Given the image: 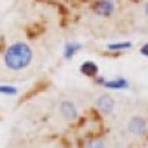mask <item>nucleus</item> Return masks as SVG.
<instances>
[{
	"mask_svg": "<svg viewBox=\"0 0 148 148\" xmlns=\"http://www.w3.org/2000/svg\"><path fill=\"white\" fill-rule=\"evenodd\" d=\"M34 58H36L34 47L28 42L16 40L5 49L2 56V64L10 73H21L30 68V65L34 62Z\"/></svg>",
	"mask_w": 148,
	"mask_h": 148,
	"instance_id": "1",
	"label": "nucleus"
},
{
	"mask_svg": "<svg viewBox=\"0 0 148 148\" xmlns=\"http://www.w3.org/2000/svg\"><path fill=\"white\" fill-rule=\"evenodd\" d=\"M53 116L61 125H65V126L73 125V123H76L82 116L80 104L76 101V98H73L71 95H62L55 102Z\"/></svg>",
	"mask_w": 148,
	"mask_h": 148,
	"instance_id": "2",
	"label": "nucleus"
},
{
	"mask_svg": "<svg viewBox=\"0 0 148 148\" xmlns=\"http://www.w3.org/2000/svg\"><path fill=\"white\" fill-rule=\"evenodd\" d=\"M126 132L132 138H136V139L144 138L148 133V120L139 114L132 116L126 123Z\"/></svg>",
	"mask_w": 148,
	"mask_h": 148,
	"instance_id": "3",
	"label": "nucleus"
},
{
	"mask_svg": "<svg viewBox=\"0 0 148 148\" xmlns=\"http://www.w3.org/2000/svg\"><path fill=\"white\" fill-rule=\"evenodd\" d=\"M93 107L102 116H111L116 110V99L110 93H99L93 99Z\"/></svg>",
	"mask_w": 148,
	"mask_h": 148,
	"instance_id": "4",
	"label": "nucleus"
},
{
	"mask_svg": "<svg viewBox=\"0 0 148 148\" xmlns=\"http://www.w3.org/2000/svg\"><path fill=\"white\" fill-rule=\"evenodd\" d=\"M93 12L99 16H111L116 12V3L113 0H98L93 6Z\"/></svg>",
	"mask_w": 148,
	"mask_h": 148,
	"instance_id": "5",
	"label": "nucleus"
},
{
	"mask_svg": "<svg viewBox=\"0 0 148 148\" xmlns=\"http://www.w3.org/2000/svg\"><path fill=\"white\" fill-rule=\"evenodd\" d=\"M99 83H102V86L107 89H117V90L126 89L129 86V83L125 79H114V80H107V82H99Z\"/></svg>",
	"mask_w": 148,
	"mask_h": 148,
	"instance_id": "6",
	"label": "nucleus"
},
{
	"mask_svg": "<svg viewBox=\"0 0 148 148\" xmlns=\"http://www.w3.org/2000/svg\"><path fill=\"white\" fill-rule=\"evenodd\" d=\"M80 70H82V73L84 74V76H88V77H95L98 74V65L93 64L92 61H86L84 64H82Z\"/></svg>",
	"mask_w": 148,
	"mask_h": 148,
	"instance_id": "7",
	"label": "nucleus"
},
{
	"mask_svg": "<svg viewBox=\"0 0 148 148\" xmlns=\"http://www.w3.org/2000/svg\"><path fill=\"white\" fill-rule=\"evenodd\" d=\"M83 148H107V142L102 138H92L83 144Z\"/></svg>",
	"mask_w": 148,
	"mask_h": 148,
	"instance_id": "8",
	"label": "nucleus"
},
{
	"mask_svg": "<svg viewBox=\"0 0 148 148\" xmlns=\"http://www.w3.org/2000/svg\"><path fill=\"white\" fill-rule=\"evenodd\" d=\"M80 49V46L79 45H76V43H70V45H65V51H64V55H65V58H73L74 56V53H76L77 51Z\"/></svg>",
	"mask_w": 148,
	"mask_h": 148,
	"instance_id": "9",
	"label": "nucleus"
},
{
	"mask_svg": "<svg viewBox=\"0 0 148 148\" xmlns=\"http://www.w3.org/2000/svg\"><path fill=\"white\" fill-rule=\"evenodd\" d=\"M132 45L129 42H123V43H114V45H110L108 49L110 51H121V49H129Z\"/></svg>",
	"mask_w": 148,
	"mask_h": 148,
	"instance_id": "10",
	"label": "nucleus"
},
{
	"mask_svg": "<svg viewBox=\"0 0 148 148\" xmlns=\"http://www.w3.org/2000/svg\"><path fill=\"white\" fill-rule=\"evenodd\" d=\"M0 92L2 93H15V89H10V88H0Z\"/></svg>",
	"mask_w": 148,
	"mask_h": 148,
	"instance_id": "11",
	"label": "nucleus"
},
{
	"mask_svg": "<svg viewBox=\"0 0 148 148\" xmlns=\"http://www.w3.org/2000/svg\"><path fill=\"white\" fill-rule=\"evenodd\" d=\"M141 53H142L144 56H148V43L144 45V46L141 47Z\"/></svg>",
	"mask_w": 148,
	"mask_h": 148,
	"instance_id": "12",
	"label": "nucleus"
},
{
	"mask_svg": "<svg viewBox=\"0 0 148 148\" xmlns=\"http://www.w3.org/2000/svg\"><path fill=\"white\" fill-rule=\"evenodd\" d=\"M144 12H145V15L148 16V2L145 3V6H144Z\"/></svg>",
	"mask_w": 148,
	"mask_h": 148,
	"instance_id": "13",
	"label": "nucleus"
},
{
	"mask_svg": "<svg viewBox=\"0 0 148 148\" xmlns=\"http://www.w3.org/2000/svg\"><path fill=\"white\" fill-rule=\"evenodd\" d=\"M52 148H59V147H52Z\"/></svg>",
	"mask_w": 148,
	"mask_h": 148,
	"instance_id": "14",
	"label": "nucleus"
}]
</instances>
